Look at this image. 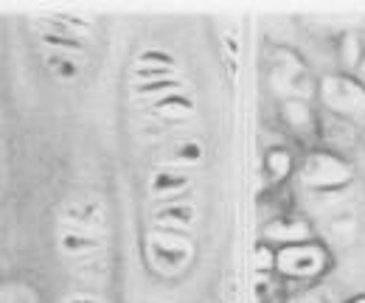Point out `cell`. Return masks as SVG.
I'll return each mask as SVG.
<instances>
[{"label": "cell", "mask_w": 365, "mask_h": 303, "mask_svg": "<svg viewBox=\"0 0 365 303\" xmlns=\"http://www.w3.org/2000/svg\"><path fill=\"white\" fill-rule=\"evenodd\" d=\"M146 256L149 264L163 272V275H178L182 272L191 259H194V242L185 233H175V230H160L152 227L146 233Z\"/></svg>", "instance_id": "cell-1"}, {"label": "cell", "mask_w": 365, "mask_h": 303, "mask_svg": "<svg viewBox=\"0 0 365 303\" xmlns=\"http://www.w3.org/2000/svg\"><path fill=\"white\" fill-rule=\"evenodd\" d=\"M320 98L331 113L349 115V118H363L365 115V87L343 73L326 76L320 82Z\"/></svg>", "instance_id": "cell-2"}, {"label": "cell", "mask_w": 365, "mask_h": 303, "mask_svg": "<svg viewBox=\"0 0 365 303\" xmlns=\"http://www.w3.org/2000/svg\"><path fill=\"white\" fill-rule=\"evenodd\" d=\"M349 180H351V169L340 158L326 152L309 155L301 166V183L312 191H334V188H343Z\"/></svg>", "instance_id": "cell-3"}, {"label": "cell", "mask_w": 365, "mask_h": 303, "mask_svg": "<svg viewBox=\"0 0 365 303\" xmlns=\"http://www.w3.org/2000/svg\"><path fill=\"white\" fill-rule=\"evenodd\" d=\"M278 269L287 272V275H295V278H307V275H315L323 269L326 256L318 245H309V242H301V245H287L281 253H278Z\"/></svg>", "instance_id": "cell-4"}, {"label": "cell", "mask_w": 365, "mask_h": 303, "mask_svg": "<svg viewBox=\"0 0 365 303\" xmlns=\"http://www.w3.org/2000/svg\"><path fill=\"white\" fill-rule=\"evenodd\" d=\"M62 225L85 227V230L104 236V225H107L104 202L96 200V197H73V200H68L65 208H62Z\"/></svg>", "instance_id": "cell-5"}, {"label": "cell", "mask_w": 365, "mask_h": 303, "mask_svg": "<svg viewBox=\"0 0 365 303\" xmlns=\"http://www.w3.org/2000/svg\"><path fill=\"white\" fill-rule=\"evenodd\" d=\"M56 245H59L62 256L88 259V256H96L98 250H104V236L101 233H93V230H85V227L62 225L59 227V236H56Z\"/></svg>", "instance_id": "cell-6"}, {"label": "cell", "mask_w": 365, "mask_h": 303, "mask_svg": "<svg viewBox=\"0 0 365 303\" xmlns=\"http://www.w3.org/2000/svg\"><path fill=\"white\" fill-rule=\"evenodd\" d=\"M152 222L160 230H175L185 233L191 230V225L197 222V208L188 200H169V202H158L152 208Z\"/></svg>", "instance_id": "cell-7"}, {"label": "cell", "mask_w": 365, "mask_h": 303, "mask_svg": "<svg viewBox=\"0 0 365 303\" xmlns=\"http://www.w3.org/2000/svg\"><path fill=\"white\" fill-rule=\"evenodd\" d=\"M191 188V174L180 169H155L149 177V197L158 202H169V200H180L182 194Z\"/></svg>", "instance_id": "cell-8"}, {"label": "cell", "mask_w": 365, "mask_h": 303, "mask_svg": "<svg viewBox=\"0 0 365 303\" xmlns=\"http://www.w3.org/2000/svg\"><path fill=\"white\" fill-rule=\"evenodd\" d=\"M200 160H202V143L194 140V138H180V140L172 143V149H169L163 166H166V169H180V172H185L188 166H197Z\"/></svg>", "instance_id": "cell-9"}, {"label": "cell", "mask_w": 365, "mask_h": 303, "mask_svg": "<svg viewBox=\"0 0 365 303\" xmlns=\"http://www.w3.org/2000/svg\"><path fill=\"white\" fill-rule=\"evenodd\" d=\"M264 236L270 242H284V247H287V245L307 242L309 239V227L304 222H298V219H275L264 227Z\"/></svg>", "instance_id": "cell-10"}, {"label": "cell", "mask_w": 365, "mask_h": 303, "mask_svg": "<svg viewBox=\"0 0 365 303\" xmlns=\"http://www.w3.org/2000/svg\"><path fill=\"white\" fill-rule=\"evenodd\" d=\"M149 107L160 115V118H188L194 113V98L185 93V90H178V93H169L163 98H155L149 101Z\"/></svg>", "instance_id": "cell-11"}, {"label": "cell", "mask_w": 365, "mask_h": 303, "mask_svg": "<svg viewBox=\"0 0 365 303\" xmlns=\"http://www.w3.org/2000/svg\"><path fill=\"white\" fill-rule=\"evenodd\" d=\"M46 65L48 71L56 76V79H76L82 73V62L73 56V53H59V51H46Z\"/></svg>", "instance_id": "cell-12"}, {"label": "cell", "mask_w": 365, "mask_h": 303, "mask_svg": "<svg viewBox=\"0 0 365 303\" xmlns=\"http://www.w3.org/2000/svg\"><path fill=\"white\" fill-rule=\"evenodd\" d=\"M133 90H135L138 98L155 101V98H163V96H169V93L185 90V82H182L180 76H172V79H158V82H135Z\"/></svg>", "instance_id": "cell-13"}, {"label": "cell", "mask_w": 365, "mask_h": 303, "mask_svg": "<svg viewBox=\"0 0 365 303\" xmlns=\"http://www.w3.org/2000/svg\"><path fill=\"white\" fill-rule=\"evenodd\" d=\"M40 43L46 45L48 51H59V53H82L85 43L76 40V37H68V34H56V31H48L40 26Z\"/></svg>", "instance_id": "cell-14"}, {"label": "cell", "mask_w": 365, "mask_h": 303, "mask_svg": "<svg viewBox=\"0 0 365 303\" xmlns=\"http://www.w3.org/2000/svg\"><path fill=\"white\" fill-rule=\"evenodd\" d=\"M284 115H287V121H289L292 127H307V124L312 121V113H309V107H307L301 98L287 101V104H284Z\"/></svg>", "instance_id": "cell-15"}, {"label": "cell", "mask_w": 365, "mask_h": 303, "mask_svg": "<svg viewBox=\"0 0 365 303\" xmlns=\"http://www.w3.org/2000/svg\"><path fill=\"white\" fill-rule=\"evenodd\" d=\"M135 65H146V68H178L175 59H172L166 51H160V48H146V51H140Z\"/></svg>", "instance_id": "cell-16"}, {"label": "cell", "mask_w": 365, "mask_h": 303, "mask_svg": "<svg viewBox=\"0 0 365 303\" xmlns=\"http://www.w3.org/2000/svg\"><path fill=\"white\" fill-rule=\"evenodd\" d=\"M0 303H34V295L26 287L11 284V287H3L0 289Z\"/></svg>", "instance_id": "cell-17"}, {"label": "cell", "mask_w": 365, "mask_h": 303, "mask_svg": "<svg viewBox=\"0 0 365 303\" xmlns=\"http://www.w3.org/2000/svg\"><path fill=\"white\" fill-rule=\"evenodd\" d=\"M267 169H270V174H273L275 180H278V177H284V174L289 172V155H287V152H281V149L270 152V155H267Z\"/></svg>", "instance_id": "cell-18"}, {"label": "cell", "mask_w": 365, "mask_h": 303, "mask_svg": "<svg viewBox=\"0 0 365 303\" xmlns=\"http://www.w3.org/2000/svg\"><path fill=\"white\" fill-rule=\"evenodd\" d=\"M357 59H360V43H357L354 37H349V40H346V62L354 65Z\"/></svg>", "instance_id": "cell-19"}, {"label": "cell", "mask_w": 365, "mask_h": 303, "mask_svg": "<svg viewBox=\"0 0 365 303\" xmlns=\"http://www.w3.org/2000/svg\"><path fill=\"white\" fill-rule=\"evenodd\" d=\"M65 303H101L98 298H93V295H71Z\"/></svg>", "instance_id": "cell-20"}, {"label": "cell", "mask_w": 365, "mask_h": 303, "mask_svg": "<svg viewBox=\"0 0 365 303\" xmlns=\"http://www.w3.org/2000/svg\"><path fill=\"white\" fill-rule=\"evenodd\" d=\"M259 264H262V267H267V264H270V253H267V247H259Z\"/></svg>", "instance_id": "cell-21"}, {"label": "cell", "mask_w": 365, "mask_h": 303, "mask_svg": "<svg viewBox=\"0 0 365 303\" xmlns=\"http://www.w3.org/2000/svg\"><path fill=\"white\" fill-rule=\"evenodd\" d=\"M363 71H365V62H363Z\"/></svg>", "instance_id": "cell-22"}, {"label": "cell", "mask_w": 365, "mask_h": 303, "mask_svg": "<svg viewBox=\"0 0 365 303\" xmlns=\"http://www.w3.org/2000/svg\"><path fill=\"white\" fill-rule=\"evenodd\" d=\"M357 303H365V301H357Z\"/></svg>", "instance_id": "cell-23"}]
</instances>
